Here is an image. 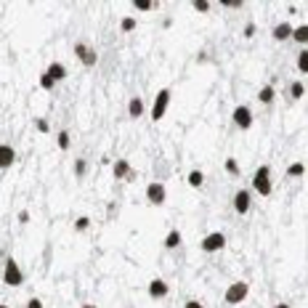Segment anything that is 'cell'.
<instances>
[{
  "label": "cell",
  "instance_id": "obj_1",
  "mask_svg": "<svg viewBox=\"0 0 308 308\" xmlns=\"http://www.w3.org/2000/svg\"><path fill=\"white\" fill-rule=\"evenodd\" d=\"M253 189L260 197H271L274 191V181H271V165H260L253 173Z\"/></svg>",
  "mask_w": 308,
  "mask_h": 308
},
{
  "label": "cell",
  "instance_id": "obj_2",
  "mask_svg": "<svg viewBox=\"0 0 308 308\" xmlns=\"http://www.w3.org/2000/svg\"><path fill=\"white\" fill-rule=\"evenodd\" d=\"M27 274L22 271V266L16 263L14 255H6V266H3V284L6 287H22Z\"/></svg>",
  "mask_w": 308,
  "mask_h": 308
},
{
  "label": "cell",
  "instance_id": "obj_3",
  "mask_svg": "<svg viewBox=\"0 0 308 308\" xmlns=\"http://www.w3.org/2000/svg\"><path fill=\"white\" fill-rule=\"evenodd\" d=\"M170 98H173L170 88H162V90H157V96H154V104H152V109H149V117H152V123H160V120L167 115V107H170Z\"/></svg>",
  "mask_w": 308,
  "mask_h": 308
},
{
  "label": "cell",
  "instance_id": "obj_4",
  "mask_svg": "<svg viewBox=\"0 0 308 308\" xmlns=\"http://www.w3.org/2000/svg\"><path fill=\"white\" fill-rule=\"evenodd\" d=\"M247 295H250V284L247 282H231L226 287V292H223V300H226L229 305H239V303L247 300Z\"/></svg>",
  "mask_w": 308,
  "mask_h": 308
},
{
  "label": "cell",
  "instance_id": "obj_5",
  "mask_svg": "<svg viewBox=\"0 0 308 308\" xmlns=\"http://www.w3.org/2000/svg\"><path fill=\"white\" fill-rule=\"evenodd\" d=\"M199 247H202V253H221L226 247V234L223 231H210V234L202 237Z\"/></svg>",
  "mask_w": 308,
  "mask_h": 308
},
{
  "label": "cell",
  "instance_id": "obj_6",
  "mask_svg": "<svg viewBox=\"0 0 308 308\" xmlns=\"http://www.w3.org/2000/svg\"><path fill=\"white\" fill-rule=\"evenodd\" d=\"M146 202L154 204V208H162V204L167 202V189L162 181H152L146 186Z\"/></svg>",
  "mask_w": 308,
  "mask_h": 308
},
{
  "label": "cell",
  "instance_id": "obj_7",
  "mask_svg": "<svg viewBox=\"0 0 308 308\" xmlns=\"http://www.w3.org/2000/svg\"><path fill=\"white\" fill-rule=\"evenodd\" d=\"M231 123H234L239 130H250L253 128V109H250L247 104L234 107V112H231Z\"/></svg>",
  "mask_w": 308,
  "mask_h": 308
},
{
  "label": "cell",
  "instance_id": "obj_8",
  "mask_svg": "<svg viewBox=\"0 0 308 308\" xmlns=\"http://www.w3.org/2000/svg\"><path fill=\"white\" fill-rule=\"evenodd\" d=\"M74 56H77V61L82 64V67H96V61H98V53L93 51L88 43H82V40L74 43Z\"/></svg>",
  "mask_w": 308,
  "mask_h": 308
},
{
  "label": "cell",
  "instance_id": "obj_9",
  "mask_svg": "<svg viewBox=\"0 0 308 308\" xmlns=\"http://www.w3.org/2000/svg\"><path fill=\"white\" fill-rule=\"evenodd\" d=\"M112 178H115V181H136V170L130 167L128 160L120 157V160L112 162Z\"/></svg>",
  "mask_w": 308,
  "mask_h": 308
},
{
  "label": "cell",
  "instance_id": "obj_10",
  "mask_svg": "<svg viewBox=\"0 0 308 308\" xmlns=\"http://www.w3.org/2000/svg\"><path fill=\"white\" fill-rule=\"evenodd\" d=\"M234 213L237 216H247L250 213V208H253V194H250L247 189H237V194H234Z\"/></svg>",
  "mask_w": 308,
  "mask_h": 308
},
{
  "label": "cell",
  "instance_id": "obj_11",
  "mask_svg": "<svg viewBox=\"0 0 308 308\" xmlns=\"http://www.w3.org/2000/svg\"><path fill=\"white\" fill-rule=\"evenodd\" d=\"M146 292H149V297H152V300H162V297H167V295H170V284H167L165 279L154 276L152 282H149Z\"/></svg>",
  "mask_w": 308,
  "mask_h": 308
},
{
  "label": "cell",
  "instance_id": "obj_12",
  "mask_svg": "<svg viewBox=\"0 0 308 308\" xmlns=\"http://www.w3.org/2000/svg\"><path fill=\"white\" fill-rule=\"evenodd\" d=\"M292 30H295V27L290 22H279V24H274V30H271V40H276V43L292 40Z\"/></svg>",
  "mask_w": 308,
  "mask_h": 308
},
{
  "label": "cell",
  "instance_id": "obj_13",
  "mask_svg": "<svg viewBox=\"0 0 308 308\" xmlns=\"http://www.w3.org/2000/svg\"><path fill=\"white\" fill-rule=\"evenodd\" d=\"M16 162V149L11 144H0V170H8Z\"/></svg>",
  "mask_w": 308,
  "mask_h": 308
},
{
  "label": "cell",
  "instance_id": "obj_14",
  "mask_svg": "<svg viewBox=\"0 0 308 308\" xmlns=\"http://www.w3.org/2000/svg\"><path fill=\"white\" fill-rule=\"evenodd\" d=\"M45 74H48L53 82H64V80H67V67H64L61 61H51L48 69H45Z\"/></svg>",
  "mask_w": 308,
  "mask_h": 308
},
{
  "label": "cell",
  "instance_id": "obj_15",
  "mask_svg": "<svg viewBox=\"0 0 308 308\" xmlns=\"http://www.w3.org/2000/svg\"><path fill=\"white\" fill-rule=\"evenodd\" d=\"M144 109H146V104H144V98H138V96H133L128 101V115L133 117V120H138L144 115Z\"/></svg>",
  "mask_w": 308,
  "mask_h": 308
},
{
  "label": "cell",
  "instance_id": "obj_16",
  "mask_svg": "<svg viewBox=\"0 0 308 308\" xmlns=\"http://www.w3.org/2000/svg\"><path fill=\"white\" fill-rule=\"evenodd\" d=\"M181 231L178 229H170V231H167V234H165V242H162V247L165 250H175V247H181Z\"/></svg>",
  "mask_w": 308,
  "mask_h": 308
},
{
  "label": "cell",
  "instance_id": "obj_17",
  "mask_svg": "<svg viewBox=\"0 0 308 308\" xmlns=\"http://www.w3.org/2000/svg\"><path fill=\"white\" fill-rule=\"evenodd\" d=\"M274 98H276V88L271 85V82H268V85H263V88H260V93H258V101H260V104H274Z\"/></svg>",
  "mask_w": 308,
  "mask_h": 308
},
{
  "label": "cell",
  "instance_id": "obj_18",
  "mask_svg": "<svg viewBox=\"0 0 308 308\" xmlns=\"http://www.w3.org/2000/svg\"><path fill=\"white\" fill-rule=\"evenodd\" d=\"M186 183H189L191 189H202L204 186V173L194 167V170H189V175H186Z\"/></svg>",
  "mask_w": 308,
  "mask_h": 308
},
{
  "label": "cell",
  "instance_id": "obj_19",
  "mask_svg": "<svg viewBox=\"0 0 308 308\" xmlns=\"http://www.w3.org/2000/svg\"><path fill=\"white\" fill-rule=\"evenodd\" d=\"M292 43L297 45H308V24H297L292 30Z\"/></svg>",
  "mask_w": 308,
  "mask_h": 308
},
{
  "label": "cell",
  "instance_id": "obj_20",
  "mask_svg": "<svg viewBox=\"0 0 308 308\" xmlns=\"http://www.w3.org/2000/svg\"><path fill=\"white\" fill-rule=\"evenodd\" d=\"M303 96H305V85H303L300 80H292V82H290V98H292V101H300Z\"/></svg>",
  "mask_w": 308,
  "mask_h": 308
},
{
  "label": "cell",
  "instance_id": "obj_21",
  "mask_svg": "<svg viewBox=\"0 0 308 308\" xmlns=\"http://www.w3.org/2000/svg\"><path fill=\"white\" fill-rule=\"evenodd\" d=\"M223 167H226V173L231 175V178H239L242 167H239V162L234 160V157H226V162H223Z\"/></svg>",
  "mask_w": 308,
  "mask_h": 308
},
{
  "label": "cell",
  "instance_id": "obj_22",
  "mask_svg": "<svg viewBox=\"0 0 308 308\" xmlns=\"http://www.w3.org/2000/svg\"><path fill=\"white\" fill-rule=\"evenodd\" d=\"M295 67H297V72H300V74H308V48H303L300 53H297Z\"/></svg>",
  "mask_w": 308,
  "mask_h": 308
},
{
  "label": "cell",
  "instance_id": "obj_23",
  "mask_svg": "<svg viewBox=\"0 0 308 308\" xmlns=\"http://www.w3.org/2000/svg\"><path fill=\"white\" fill-rule=\"evenodd\" d=\"M133 8H136V11H157L160 3H157V0H136Z\"/></svg>",
  "mask_w": 308,
  "mask_h": 308
},
{
  "label": "cell",
  "instance_id": "obj_24",
  "mask_svg": "<svg viewBox=\"0 0 308 308\" xmlns=\"http://www.w3.org/2000/svg\"><path fill=\"white\" fill-rule=\"evenodd\" d=\"M72 144V138H69V130H59V136H56V146L61 149V152H67Z\"/></svg>",
  "mask_w": 308,
  "mask_h": 308
},
{
  "label": "cell",
  "instance_id": "obj_25",
  "mask_svg": "<svg viewBox=\"0 0 308 308\" xmlns=\"http://www.w3.org/2000/svg\"><path fill=\"white\" fill-rule=\"evenodd\" d=\"M85 173H88L85 157H77V160H74V178H85Z\"/></svg>",
  "mask_w": 308,
  "mask_h": 308
},
{
  "label": "cell",
  "instance_id": "obj_26",
  "mask_svg": "<svg viewBox=\"0 0 308 308\" xmlns=\"http://www.w3.org/2000/svg\"><path fill=\"white\" fill-rule=\"evenodd\" d=\"M287 175H290V178H303V175H305V165L303 162H292L290 167H287Z\"/></svg>",
  "mask_w": 308,
  "mask_h": 308
},
{
  "label": "cell",
  "instance_id": "obj_27",
  "mask_svg": "<svg viewBox=\"0 0 308 308\" xmlns=\"http://www.w3.org/2000/svg\"><path fill=\"white\" fill-rule=\"evenodd\" d=\"M136 19L133 16H123V22H120V30H123V32H133L136 30Z\"/></svg>",
  "mask_w": 308,
  "mask_h": 308
},
{
  "label": "cell",
  "instance_id": "obj_28",
  "mask_svg": "<svg viewBox=\"0 0 308 308\" xmlns=\"http://www.w3.org/2000/svg\"><path fill=\"white\" fill-rule=\"evenodd\" d=\"M191 8H194V11H197V14H208L210 8H213V3H208V0H194V3H191Z\"/></svg>",
  "mask_w": 308,
  "mask_h": 308
},
{
  "label": "cell",
  "instance_id": "obj_29",
  "mask_svg": "<svg viewBox=\"0 0 308 308\" xmlns=\"http://www.w3.org/2000/svg\"><path fill=\"white\" fill-rule=\"evenodd\" d=\"M90 229V218L88 216H80L77 221H74V231H88Z\"/></svg>",
  "mask_w": 308,
  "mask_h": 308
},
{
  "label": "cell",
  "instance_id": "obj_30",
  "mask_svg": "<svg viewBox=\"0 0 308 308\" xmlns=\"http://www.w3.org/2000/svg\"><path fill=\"white\" fill-rule=\"evenodd\" d=\"M37 82H40V88H43V90H53V88H56V82H53L45 72L40 74V80H37Z\"/></svg>",
  "mask_w": 308,
  "mask_h": 308
},
{
  "label": "cell",
  "instance_id": "obj_31",
  "mask_svg": "<svg viewBox=\"0 0 308 308\" xmlns=\"http://www.w3.org/2000/svg\"><path fill=\"white\" fill-rule=\"evenodd\" d=\"M35 128H37V133H48L51 125H48V120L45 117H35Z\"/></svg>",
  "mask_w": 308,
  "mask_h": 308
},
{
  "label": "cell",
  "instance_id": "obj_32",
  "mask_svg": "<svg viewBox=\"0 0 308 308\" xmlns=\"http://www.w3.org/2000/svg\"><path fill=\"white\" fill-rule=\"evenodd\" d=\"M255 32H258V27H255V22H250V24H245V37H255Z\"/></svg>",
  "mask_w": 308,
  "mask_h": 308
},
{
  "label": "cell",
  "instance_id": "obj_33",
  "mask_svg": "<svg viewBox=\"0 0 308 308\" xmlns=\"http://www.w3.org/2000/svg\"><path fill=\"white\" fill-rule=\"evenodd\" d=\"M24 308H45V305H43V300H40V297H30Z\"/></svg>",
  "mask_w": 308,
  "mask_h": 308
},
{
  "label": "cell",
  "instance_id": "obj_34",
  "mask_svg": "<svg viewBox=\"0 0 308 308\" xmlns=\"http://www.w3.org/2000/svg\"><path fill=\"white\" fill-rule=\"evenodd\" d=\"M221 6H223V8H242L245 3H242V0H223Z\"/></svg>",
  "mask_w": 308,
  "mask_h": 308
},
{
  "label": "cell",
  "instance_id": "obj_35",
  "mask_svg": "<svg viewBox=\"0 0 308 308\" xmlns=\"http://www.w3.org/2000/svg\"><path fill=\"white\" fill-rule=\"evenodd\" d=\"M30 210H22V213H19V223H30Z\"/></svg>",
  "mask_w": 308,
  "mask_h": 308
},
{
  "label": "cell",
  "instance_id": "obj_36",
  "mask_svg": "<svg viewBox=\"0 0 308 308\" xmlns=\"http://www.w3.org/2000/svg\"><path fill=\"white\" fill-rule=\"evenodd\" d=\"M183 308H204V305H202L199 300H194V297H191V300H186V303H183Z\"/></svg>",
  "mask_w": 308,
  "mask_h": 308
},
{
  "label": "cell",
  "instance_id": "obj_37",
  "mask_svg": "<svg viewBox=\"0 0 308 308\" xmlns=\"http://www.w3.org/2000/svg\"><path fill=\"white\" fill-rule=\"evenodd\" d=\"M43 263H45V266H48V263H51V245H48V247H45V250H43Z\"/></svg>",
  "mask_w": 308,
  "mask_h": 308
},
{
  "label": "cell",
  "instance_id": "obj_38",
  "mask_svg": "<svg viewBox=\"0 0 308 308\" xmlns=\"http://www.w3.org/2000/svg\"><path fill=\"white\" fill-rule=\"evenodd\" d=\"M274 308H292V305H290V303H276Z\"/></svg>",
  "mask_w": 308,
  "mask_h": 308
},
{
  "label": "cell",
  "instance_id": "obj_39",
  "mask_svg": "<svg viewBox=\"0 0 308 308\" xmlns=\"http://www.w3.org/2000/svg\"><path fill=\"white\" fill-rule=\"evenodd\" d=\"M82 308H98V305H93V303H85V305H82Z\"/></svg>",
  "mask_w": 308,
  "mask_h": 308
},
{
  "label": "cell",
  "instance_id": "obj_40",
  "mask_svg": "<svg viewBox=\"0 0 308 308\" xmlns=\"http://www.w3.org/2000/svg\"><path fill=\"white\" fill-rule=\"evenodd\" d=\"M0 308H11V305H6V303H0Z\"/></svg>",
  "mask_w": 308,
  "mask_h": 308
}]
</instances>
